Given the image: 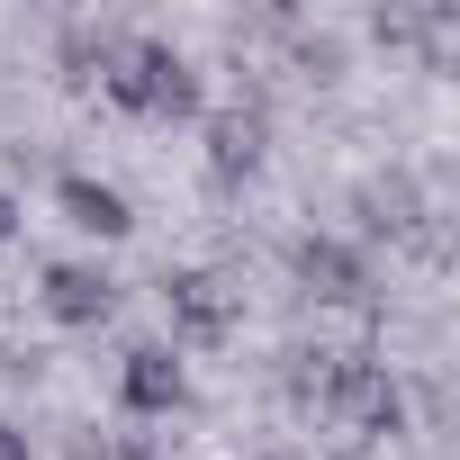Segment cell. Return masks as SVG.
Returning a JSON list of instances; mask_svg holds the SVG:
<instances>
[{
  "mask_svg": "<svg viewBox=\"0 0 460 460\" xmlns=\"http://www.w3.org/2000/svg\"><path fill=\"white\" fill-rule=\"evenodd\" d=\"M163 316H172V352L181 343H226V334H235L244 325V289L235 280H217V271H172L163 280Z\"/></svg>",
  "mask_w": 460,
  "mask_h": 460,
  "instance_id": "6da1fadb",
  "label": "cell"
},
{
  "mask_svg": "<svg viewBox=\"0 0 460 460\" xmlns=\"http://www.w3.org/2000/svg\"><path fill=\"white\" fill-rule=\"evenodd\" d=\"M181 397H190V361H181L172 343H136V352L118 361V406H127V415L154 424V415H172Z\"/></svg>",
  "mask_w": 460,
  "mask_h": 460,
  "instance_id": "7a4b0ae2",
  "label": "cell"
},
{
  "mask_svg": "<svg viewBox=\"0 0 460 460\" xmlns=\"http://www.w3.org/2000/svg\"><path fill=\"white\" fill-rule=\"evenodd\" d=\"M289 262H298V280H307L316 298H334V307L370 289V262H361V244H352V235H334V226L298 235V253H289Z\"/></svg>",
  "mask_w": 460,
  "mask_h": 460,
  "instance_id": "3957f363",
  "label": "cell"
},
{
  "mask_svg": "<svg viewBox=\"0 0 460 460\" xmlns=\"http://www.w3.org/2000/svg\"><path fill=\"white\" fill-rule=\"evenodd\" d=\"M37 307H46L55 325H73V334H82V325H100V316L118 307V280H109L100 262H55V271H46V289H37Z\"/></svg>",
  "mask_w": 460,
  "mask_h": 460,
  "instance_id": "277c9868",
  "label": "cell"
},
{
  "mask_svg": "<svg viewBox=\"0 0 460 460\" xmlns=\"http://www.w3.org/2000/svg\"><path fill=\"white\" fill-rule=\"evenodd\" d=\"M55 208H64V226H73V235H100V244H118L127 226H136L127 190H118V181H91V172H73V181L55 190Z\"/></svg>",
  "mask_w": 460,
  "mask_h": 460,
  "instance_id": "5b68a950",
  "label": "cell"
},
{
  "mask_svg": "<svg viewBox=\"0 0 460 460\" xmlns=\"http://www.w3.org/2000/svg\"><path fill=\"white\" fill-rule=\"evenodd\" d=\"M262 145H271V118H262V109H217V118H208V172H217V181L253 172Z\"/></svg>",
  "mask_w": 460,
  "mask_h": 460,
  "instance_id": "8992f818",
  "label": "cell"
},
{
  "mask_svg": "<svg viewBox=\"0 0 460 460\" xmlns=\"http://www.w3.org/2000/svg\"><path fill=\"white\" fill-rule=\"evenodd\" d=\"M0 460H37V442H28L19 424H0Z\"/></svg>",
  "mask_w": 460,
  "mask_h": 460,
  "instance_id": "52a82bcc",
  "label": "cell"
},
{
  "mask_svg": "<svg viewBox=\"0 0 460 460\" xmlns=\"http://www.w3.org/2000/svg\"><path fill=\"white\" fill-rule=\"evenodd\" d=\"M19 244V199H0V253Z\"/></svg>",
  "mask_w": 460,
  "mask_h": 460,
  "instance_id": "ba28073f",
  "label": "cell"
}]
</instances>
